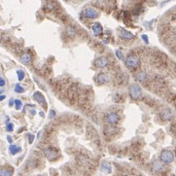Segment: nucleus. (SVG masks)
Segmentation results:
<instances>
[{
	"instance_id": "obj_6",
	"label": "nucleus",
	"mask_w": 176,
	"mask_h": 176,
	"mask_svg": "<svg viewBox=\"0 0 176 176\" xmlns=\"http://www.w3.org/2000/svg\"><path fill=\"white\" fill-rule=\"evenodd\" d=\"M106 120L110 125H116L120 120V117L116 112H110L106 115Z\"/></svg>"
},
{
	"instance_id": "obj_32",
	"label": "nucleus",
	"mask_w": 176,
	"mask_h": 176,
	"mask_svg": "<svg viewBox=\"0 0 176 176\" xmlns=\"http://www.w3.org/2000/svg\"><path fill=\"white\" fill-rule=\"evenodd\" d=\"M39 114H40V116H41V117H44V113H43L42 111H41V112H40Z\"/></svg>"
},
{
	"instance_id": "obj_10",
	"label": "nucleus",
	"mask_w": 176,
	"mask_h": 176,
	"mask_svg": "<svg viewBox=\"0 0 176 176\" xmlns=\"http://www.w3.org/2000/svg\"><path fill=\"white\" fill-rule=\"evenodd\" d=\"M119 35H120V37L124 40H132L134 38V35L132 34V32L128 31V30L124 29V28H122V29L120 30V34Z\"/></svg>"
},
{
	"instance_id": "obj_5",
	"label": "nucleus",
	"mask_w": 176,
	"mask_h": 176,
	"mask_svg": "<svg viewBox=\"0 0 176 176\" xmlns=\"http://www.w3.org/2000/svg\"><path fill=\"white\" fill-rule=\"evenodd\" d=\"M44 154L48 160L50 161H54L58 158V151L54 148H47L44 150Z\"/></svg>"
},
{
	"instance_id": "obj_22",
	"label": "nucleus",
	"mask_w": 176,
	"mask_h": 176,
	"mask_svg": "<svg viewBox=\"0 0 176 176\" xmlns=\"http://www.w3.org/2000/svg\"><path fill=\"white\" fill-rule=\"evenodd\" d=\"M66 33H67L69 36L72 37L75 35V29L72 27H68L67 28H66Z\"/></svg>"
},
{
	"instance_id": "obj_25",
	"label": "nucleus",
	"mask_w": 176,
	"mask_h": 176,
	"mask_svg": "<svg viewBox=\"0 0 176 176\" xmlns=\"http://www.w3.org/2000/svg\"><path fill=\"white\" fill-rule=\"evenodd\" d=\"M54 116H56V111L54 110V109H52V110H50V113H49V118L50 119H53Z\"/></svg>"
},
{
	"instance_id": "obj_9",
	"label": "nucleus",
	"mask_w": 176,
	"mask_h": 176,
	"mask_svg": "<svg viewBox=\"0 0 176 176\" xmlns=\"http://www.w3.org/2000/svg\"><path fill=\"white\" fill-rule=\"evenodd\" d=\"M92 32L96 36H101L103 34V28H102L101 25L99 23H96L92 25Z\"/></svg>"
},
{
	"instance_id": "obj_24",
	"label": "nucleus",
	"mask_w": 176,
	"mask_h": 176,
	"mask_svg": "<svg viewBox=\"0 0 176 176\" xmlns=\"http://www.w3.org/2000/svg\"><path fill=\"white\" fill-rule=\"evenodd\" d=\"M6 130L8 132H13L14 130V124H12V123H8L7 124V126H6Z\"/></svg>"
},
{
	"instance_id": "obj_17",
	"label": "nucleus",
	"mask_w": 176,
	"mask_h": 176,
	"mask_svg": "<svg viewBox=\"0 0 176 176\" xmlns=\"http://www.w3.org/2000/svg\"><path fill=\"white\" fill-rule=\"evenodd\" d=\"M153 168H154V170L155 171H161L163 169V163H161V161H154Z\"/></svg>"
},
{
	"instance_id": "obj_14",
	"label": "nucleus",
	"mask_w": 176,
	"mask_h": 176,
	"mask_svg": "<svg viewBox=\"0 0 176 176\" xmlns=\"http://www.w3.org/2000/svg\"><path fill=\"white\" fill-rule=\"evenodd\" d=\"M135 78H136L137 81L143 83L147 80V74H146V72H144V71H140V72H138L136 75H135Z\"/></svg>"
},
{
	"instance_id": "obj_33",
	"label": "nucleus",
	"mask_w": 176,
	"mask_h": 176,
	"mask_svg": "<svg viewBox=\"0 0 176 176\" xmlns=\"http://www.w3.org/2000/svg\"><path fill=\"white\" fill-rule=\"evenodd\" d=\"M3 92V90H0V94H2Z\"/></svg>"
},
{
	"instance_id": "obj_1",
	"label": "nucleus",
	"mask_w": 176,
	"mask_h": 176,
	"mask_svg": "<svg viewBox=\"0 0 176 176\" xmlns=\"http://www.w3.org/2000/svg\"><path fill=\"white\" fill-rule=\"evenodd\" d=\"M128 92H130V96L132 99L134 100H138L143 96V92H142L141 88L139 87L138 85L133 84L130 87V90H128Z\"/></svg>"
},
{
	"instance_id": "obj_11",
	"label": "nucleus",
	"mask_w": 176,
	"mask_h": 176,
	"mask_svg": "<svg viewBox=\"0 0 176 176\" xmlns=\"http://www.w3.org/2000/svg\"><path fill=\"white\" fill-rule=\"evenodd\" d=\"M33 99H35L37 102H39V103L43 104L44 106L47 105V102H46V99H45L44 96L41 94L40 92H36L33 94Z\"/></svg>"
},
{
	"instance_id": "obj_31",
	"label": "nucleus",
	"mask_w": 176,
	"mask_h": 176,
	"mask_svg": "<svg viewBox=\"0 0 176 176\" xmlns=\"http://www.w3.org/2000/svg\"><path fill=\"white\" fill-rule=\"evenodd\" d=\"M7 140H8L9 143H12V142H13V140H12V137H11V136H9V135H8V136H7Z\"/></svg>"
},
{
	"instance_id": "obj_12",
	"label": "nucleus",
	"mask_w": 176,
	"mask_h": 176,
	"mask_svg": "<svg viewBox=\"0 0 176 176\" xmlns=\"http://www.w3.org/2000/svg\"><path fill=\"white\" fill-rule=\"evenodd\" d=\"M172 117V112L170 111V109H165L161 112V118L163 120H169Z\"/></svg>"
},
{
	"instance_id": "obj_21",
	"label": "nucleus",
	"mask_w": 176,
	"mask_h": 176,
	"mask_svg": "<svg viewBox=\"0 0 176 176\" xmlns=\"http://www.w3.org/2000/svg\"><path fill=\"white\" fill-rule=\"evenodd\" d=\"M15 92L17 94H23V92H25V89L20 84H17L15 86Z\"/></svg>"
},
{
	"instance_id": "obj_13",
	"label": "nucleus",
	"mask_w": 176,
	"mask_h": 176,
	"mask_svg": "<svg viewBox=\"0 0 176 176\" xmlns=\"http://www.w3.org/2000/svg\"><path fill=\"white\" fill-rule=\"evenodd\" d=\"M21 61L25 64H29L30 62H31V56H30V54L25 53L23 54H21Z\"/></svg>"
},
{
	"instance_id": "obj_30",
	"label": "nucleus",
	"mask_w": 176,
	"mask_h": 176,
	"mask_svg": "<svg viewBox=\"0 0 176 176\" xmlns=\"http://www.w3.org/2000/svg\"><path fill=\"white\" fill-rule=\"evenodd\" d=\"M6 98V96L5 94H0V101H2V100H4V99Z\"/></svg>"
},
{
	"instance_id": "obj_20",
	"label": "nucleus",
	"mask_w": 176,
	"mask_h": 176,
	"mask_svg": "<svg viewBox=\"0 0 176 176\" xmlns=\"http://www.w3.org/2000/svg\"><path fill=\"white\" fill-rule=\"evenodd\" d=\"M17 75H18L19 81H23L25 77V71L23 70H18L17 71Z\"/></svg>"
},
{
	"instance_id": "obj_28",
	"label": "nucleus",
	"mask_w": 176,
	"mask_h": 176,
	"mask_svg": "<svg viewBox=\"0 0 176 176\" xmlns=\"http://www.w3.org/2000/svg\"><path fill=\"white\" fill-rule=\"evenodd\" d=\"M141 38L144 40V42L146 43V44H148V43H149V39H148V37H147V35L143 34V35H142V36H141Z\"/></svg>"
},
{
	"instance_id": "obj_7",
	"label": "nucleus",
	"mask_w": 176,
	"mask_h": 176,
	"mask_svg": "<svg viewBox=\"0 0 176 176\" xmlns=\"http://www.w3.org/2000/svg\"><path fill=\"white\" fill-rule=\"evenodd\" d=\"M108 63H109V61L106 56H100V58H96V60H94V64H96V66L98 68L106 67V66L108 65Z\"/></svg>"
},
{
	"instance_id": "obj_16",
	"label": "nucleus",
	"mask_w": 176,
	"mask_h": 176,
	"mask_svg": "<svg viewBox=\"0 0 176 176\" xmlns=\"http://www.w3.org/2000/svg\"><path fill=\"white\" fill-rule=\"evenodd\" d=\"M9 150H10V153L12 154V155H16L17 153H19V152L21 151V148L12 144V145H10V147H9Z\"/></svg>"
},
{
	"instance_id": "obj_3",
	"label": "nucleus",
	"mask_w": 176,
	"mask_h": 176,
	"mask_svg": "<svg viewBox=\"0 0 176 176\" xmlns=\"http://www.w3.org/2000/svg\"><path fill=\"white\" fill-rule=\"evenodd\" d=\"M125 64L127 67L134 69L139 65V58L135 54H130V56H128V58H126Z\"/></svg>"
},
{
	"instance_id": "obj_26",
	"label": "nucleus",
	"mask_w": 176,
	"mask_h": 176,
	"mask_svg": "<svg viewBox=\"0 0 176 176\" xmlns=\"http://www.w3.org/2000/svg\"><path fill=\"white\" fill-rule=\"evenodd\" d=\"M28 136V142H29V143H32L33 142V140H34V138H35V136L33 134H31V133H29L27 135Z\"/></svg>"
},
{
	"instance_id": "obj_15",
	"label": "nucleus",
	"mask_w": 176,
	"mask_h": 176,
	"mask_svg": "<svg viewBox=\"0 0 176 176\" xmlns=\"http://www.w3.org/2000/svg\"><path fill=\"white\" fill-rule=\"evenodd\" d=\"M13 175V169L10 168H0V176H12Z\"/></svg>"
},
{
	"instance_id": "obj_2",
	"label": "nucleus",
	"mask_w": 176,
	"mask_h": 176,
	"mask_svg": "<svg viewBox=\"0 0 176 176\" xmlns=\"http://www.w3.org/2000/svg\"><path fill=\"white\" fill-rule=\"evenodd\" d=\"M161 161L165 165H169L174 160V154L169 150H163L160 156Z\"/></svg>"
},
{
	"instance_id": "obj_18",
	"label": "nucleus",
	"mask_w": 176,
	"mask_h": 176,
	"mask_svg": "<svg viewBox=\"0 0 176 176\" xmlns=\"http://www.w3.org/2000/svg\"><path fill=\"white\" fill-rule=\"evenodd\" d=\"M100 169L102 172H105V173H110L111 172V166L110 165H108L107 163H104L101 165V167Z\"/></svg>"
},
{
	"instance_id": "obj_8",
	"label": "nucleus",
	"mask_w": 176,
	"mask_h": 176,
	"mask_svg": "<svg viewBox=\"0 0 176 176\" xmlns=\"http://www.w3.org/2000/svg\"><path fill=\"white\" fill-rule=\"evenodd\" d=\"M96 80L98 84H106V83H108L110 81V76L107 73H99L96 76Z\"/></svg>"
},
{
	"instance_id": "obj_23",
	"label": "nucleus",
	"mask_w": 176,
	"mask_h": 176,
	"mask_svg": "<svg viewBox=\"0 0 176 176\" xmlns=\"http://www.w3.org/2000/svg\"><path fill=\"white\" fill-rule=\"evenodd\" d=\"M115 54H116V56L118 58V59H120V60H124V59H125V56H124L123 53L120 51V50H116Z\"/></svg>"
},
{
	"instance_id": "obj_27",
	"label": "nucleus",
	"mask_w": 176,
	"mask_h": 176,
	"mask_svg": "<svg viewBox=\"0 0 176 176\" xmlns=\"http://www.w3.org/2000/svg\"><path fill=\"white\" fill-rule=\"evenodd\" d=\"M6 84V81L3 79L2 77H0V87H4Z\"/></svg>"
},
{
	"instance_id": "obj_29",
	"label": "nucleus",
	"mask_w": 176,
	"mask_h": 176,
	"mask_svg": "<svg viewBox=\"0 0 176 176\" xmlns=\"http://www.w3.org/2000/svg\"><path fill=\"white\" fill-rule=\"evenodd\" d=\"M14 103H15V100H14L13 98H11L10 100H9V106H13L14 105Z\"/></svg>"
},
{
	"instance_id": "obj_19",
	"label": "nucleus",
	"mask_w": 176,
	"mask_h": 176,
	"mask_svg": "<svg viewBox=\"0 0 176 176\" xmlns=\"http://www.w3.org/2000/svg\"><path fill=\"white\" fill-rule=\"evenodd\" d=\"M14 105H15L16 110H21V107H23V101H21V99H15Z\"/></svg>"
},
{
	"instance_id": "obj_4",
	"label": "nucleus",
	"mask_w": 176,
	"mask_h": 176,
	"mask_svg": "<svg viewBox=\"0 0 176 176\" xmlns=\"http://www.w3.org/2000/svg\"><path fill=\"white\" fill-rule=\"evenodd\" d=\"M84 15H85L86 18L91 19V20H94V19H96V18H98V17H99V13L96 10V9L89 7V8H86L85 9Z\"/></svg>"
}]
</instances>
